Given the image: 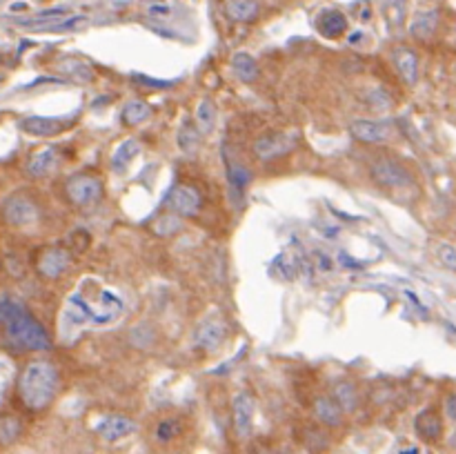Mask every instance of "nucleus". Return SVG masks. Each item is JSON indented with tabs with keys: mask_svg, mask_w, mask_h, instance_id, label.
Instances as JSON below:
<instances>
[{
	"mask_svg": "<svg viewBox=\"0 0 456 454\" xmlns=\"http://www.w3.org/2000/svg\"><path fill=\"white\" fill-rule=\"evenodd\" d=\"M123 312V299L116 296L112 289H96V292H89V289H78L74 292L67 303L63 312V325L65 330L71 328H83L87 323L94 325H107L120 316Z\"/></svg>",
	"mask_w": 456,
	"mask_h": 454,
	"instance_id": "nucleus-1",
	"label": "nucleus"
},
{
	"mask_svg": "<svg viewBox=\"0 0 456 454\" xmlns=\"http://www.w3.org/2000/svg\"><path fill=\"white\" fill-rule=\"evenodd\" d=\"M0 323L5 325L7 341L11 345H18V348H25V350L49 348V336L43 330V325L33 316H29L21 303L0 301Z\"/></svg>",
	"mask_w": 456,
	"mask_h": 454,
	"instance_id": "nucleus-2",
	"label": "nucleus"
},
{
	"mask_svg": "<svg viewBox=\"0 0 456 454\" xmlns=\"http://www.w3.org/2000/svg\"><path fill=\"white\" fill-rule=\"evenodd\" d=\"M58 390V372L47 361H33L18 378V394L31 410H41L51 403Z\"/></svg>",
	"mask_w": 456,
	"mask_h": 454,
	"instance_id": "nucleus-3",
	"label": "nucleus"
},
{
	"mask_svg": "<svg viewBox=\"0 0 456 454\" xmlns=\"http://www.w3.org/2000/svg\"><path fill=\"white\" fill-rule=\"evenodd\" d=\"M225 334H227V321L223 319L221 312H212L196 325L194 343L198 345L200 350H209L212 352L225 341Z\"/></svg>",
	"mask_w": 456,
	"mask_h": 454,
	"instance_id": "nucleus-4",
	"label": "nucleus"
},
{
	"mask_svg": "<svg viewBox=\"0 0 456 454\" xmlns=\"http://www.w3.org/2000/svg\"><path fill=\"white\" fill-rule=\"evenodd\" d=\"M65 192L71 203L85 207V205H94L103 196V183L91 174H76L67 180Z\"/></svg>",
	"mask_w": 456,
	"mask_h": 454,
	"instance_id": "nucleus-5",
	"label": "nucleus"
},
{
	"mask_svg": "<svg viewBox=\"0 0 456 454\" xmlns=\"http://www.w3.org/2000/svg\"><path fill=\"white\" fill-rule=\"evenodd\" d=\"M372 178L383 187H408L412 185L410 172L394 158H378L372 162Z\"/></svg>",
	"mask_w": 456,
	"mask_h": 454,
	"instance_id": "nucleus-6",
	"label": "nucleus"
},
{
	"mask_svg": "<svg viewBox=\"0 0 456 454\" xmlns=\"http://www.w3.org/2000/svg\"><path fill=\"white\" fill-rule=\"evenodd\" d=\"M3 214H5V221L9 225H29L36 221V216H38V210H36L33 201L23 194H16V196H9L5 205H3Z\"/></svg>",
	"mask_w": 456,
	"mask_h": 454,
	"instance_id": "nucleus-7",
	"label": "nucleus"
},
{
	"mask_svg": "<svg viewBox=\"0 0 456 454\" xmlns=\"http://www.w3.org/2000/svg\"><path fill=\"white\" fill-rule=\"evenodd\" d=\"M299 143V134L296 132H287V134H271L265 138H259L254 143V152H256L259 158L269 160L276 158L281 154H287L294 150V145Z\"/></svg>",
	"mask_w": 456,
	"mask_h": 454,
	"instance_id": "nucleus-8",
	"label": "nucleus"
},
{
	"mask_svg": "<svg viewBox=\"0 0 456 454\" xmlns=\"http://www.w3.org/2000/svg\"><path fill=\"white\" fill-rule=\"evenodd\" d=\"M96 434L105 441H120L125 437H130V434L136 430V423L132 419H127V416H118V414H109L103 416V419L96 423Z\"/></svg>",
	"mask_w": 456,
	"mask_h": 454,
	"instance_id": "nucleus-9",
	"label": "nucleus"
},
{
	"mask_svg": "<svg viewBox=\"0 0 456 454\" xmlns=\"http://www.w3.org/2000/svg\"><path fill=\"white\" fill-rule=\"evenodd\" d=\"M350 134L361 143H385L392 134L388 120H352Z\"/></svg>",
	"mask_w": 456,
	"mask_h": 454,
	"instance_id": "nucleus-10",
	"label": "nucleus"
},
{
	"mask_svg": "<svg viewBox=\"0 0 456 454\" xmlns=\"http://www.w3.org/2000/svg\"><path fill=\"white\" fill-rule=\"evenodd\" d=\"M170 210L180 214V216H194L200 205H203V198H200L198 190L192 185H178L174 187V192L170 194V201H167Z\"/></svg>",
	"mask_w": 456,
	"mask_h": 454,
	"instance_id": "nucleus-11",
	"label": "nucleus"
},
{
	"mask_svg": "<svg viewBox=\"0 0 456 454\" xmlns=\"http://www.w3.org/2000/svg\"><path fill=\"white\" fill-rule=\"evenodd\" d=\"M254 421V398L249 392H241L234 398V430L241 439L249 437Z\"/></svg>",
	"mask_w": 456,
	"mask_h": 454,
	"instance_id": "nucleus-12",
	"label": "nucleus"
},
{
	"mask_svg": "<svg viewBox=\"0 0 456 454\" xmlns=\"http://www.w3.org/2000/svg\"><path fill=\"white\" fill-rule=\"evenodd\" d=\"M67 120L65 118H56V116H27L21 127L23 132L31 134V136H53L61 134L65 130Z\"/></svg>",
	"mask_w": 456,
	"mask_h": 454,
	"instance_id": "nucleus-13",
	"label": "nucleus"
},
{
	"mask_svg": "<svg viewBox=\"0 0 456 454\" xmlns=\"http://www.w3.org/2000/svg\"><path fill=\"white\" fill-rule=\"evenodd\" d=\"M67 265H69V252L63 249V247L47 249V252H43V257L38 259V272L47 279L61 277L63 272L67 269Z\"/></svg>",
	"mask_w": 456,
	"mask_h": 454,
	"instance_id": "nucleus-14",
	"label": "nucleus"
},
{
	"mask_svg": "<svg viewBox=\"0 0 456 454\" xmlns=\"http://www.w3.org/2000/svg\"><path fill=\"white\" fill-rule=\"evenodd\" d=\"M394 65L398 69V76L403 78L408 85H416L418 81V58H416V53L412 49H405V47H400L394 51Z\"/></svg>",
	"mask_w": 456,
	"mask_h": 454,
	"instance_id": "nucleus-15",
	"label": "nucleus"
},
{
	"mask_svg": "<svg viewBox=\"0 0 456 454\" xmlns=\"http://www.w3.org/2000/svg\"><path fill=\"white\" fill-rule=\"evenodd\" d=\"M316 27L325 38H338V36L348 29V18H345L338 9H325L318 16Z\"/></svg>",
	"mask_w": 456,
	"mask_h": 454,
	"instance_id": "nucleus-16",
	"label": "nucleus"
},
{
	"mask_svg": "<svg viewBox=\"0 0 456 454\" xmlns=\"http://www.w3.org/2000/svg\"><path fill=\"white\" fill-rule=\"evenodd\" d=\"M414 428H416L418 437H421L423 441H436L441 437V432H443V423H441L439 414H436L434 410H423L421 414H418L416 421H414Z\"/></svg>",
	"mask_w": 456,
	"mask_h": 454,
	"instance_id": "nucleus-17",
	"label": "nucleus"
},
{
	"mask_svg": "<svg viewBox=\"0 0 456 454\" xmlns=\"http://www.w3.org/2000/svg\"><path fill=\"white\" fill-rule=\"evenodd\" d=\"M58 165V152L53 148H47L38 154H33L27 162V174L33 178H43L47 176L53 167Z\"/></svg>",
	"mask_w": 456,
	"mask_h": 454,
	"instance_id": "nucleus-18",
	"label": "nucleus"
},
{
	"mask_svg": "<svg viewBox=\"0 0 456 454\" xmlns=\"http://www.w3.org/2000/svg\"><path fill=\"white\" fill-rule=\"evenodd\" d=\"M436 25H439V11H436V9L418 11L414 16L412 25H410V33L418 41H428L430 36L436 31Z\"/></svg>",
	"mask_w": 456,
	"mask_h": 454,
	"instance_id": "nucleus-19",
	"label": "nucleus"
},
{
	"mask_svg": "<svg viewBox=\"0 0 456 454\" xmlns=\"http://www.w3.org/2000/svg\"><path fill=\"white\" fill-rule=\"evenodd\" d=\"M232 69H234L236 78H241L245 83L259 78V65L245 51H236L234 53V56H232Z\"/></svg>",
	"mask_w": 456,
	"mask_h": 454,
	"instance_id": "nucleus-20",
	"label": "nucleus"
},
{
	"mask_svg": "<svg viewBox=\"0 0 456 454\" xmlns=\"http://www.w3.org/2000/svg\"><path fill=\"white\" fill-rule=\"evenodd\" d=\"M176 143L185 154H196V150L200 148V130H198V127H194L190 120H185L180 125L178 134H176Z\"/></svg>",
	"mask_w": 456,
	"mask_h": 454,
	"instance_id": "nucleus-21",
	"label": "nucleus"
},
{
	"mask_svg": "<svg viewBox=\"0 0 456 454\" xmlns=\"http://www.w3.org/2000/svg\"><path fill=\"white\" fill-rule=\"evenodd\" d=\"M227 14H229V18H234V21H239V23H249L259 14V3L256 0H229Z\"/></svg>",
	"mask_w": 456,
	"mask_h": 454,
	"instance_id": "nucleus-22",
	"label": "nucleus"
},
{
	"mask_svg": "<svg viewBox=\"0 0 456 454\" xmlns=\"http://www.w3.org/2000/svg\"><path fill=\"white\" fill-rule=\"evenodd\" d=\"M314 410H316V416L323 423H327V425H338L341 423V412L343 410H341V406L334 401V398H330V396L316 398Z\"/></svg>",
	"mask_w": 456,
	"mask_h": 454,
	"instance_id": "nucleus-23",
	"label": "nucleus"
},
{
	"mask_svg": "<svg viewBox=\"0 0 456 454\" xmlns=\"http://www.w3.org/2000/svg\"><path fill=\"white\" fill-rule=\"evenodd\" d=\"M138 152H140L138 140H134V138L123 140V143L118 145V148H116L114 156H112V165H114V170H123L125 165H130V162L138 156Z\"/></svg>",
	"mask_w": 456,
	"mask_h": 454,
	"instance_id": "nucleus-24",
	"label": "nucleus"
},
{
	"mask_svg": "<svg viewBox=\"0 0 456 454\" xmlns=\"http://www.w3.org/2000/svg\"><path fill=\"white\" fill-rule=\"evenodd\" d=\"M152 116V107L142 100H132L123 107V120L127 125H140Z\"/></svg>",
	"mask_w": 456,
	"mask_h": 454,
	"instance_id": "nucleus-25",
	"label": "nucleus"
},
{
	"mask_svg": "<svg viewBox=\"0 0 456 454\" xmlns=\"http://www.w3.org/2000/svg\"><path fill=\"white\" fill-rule=\"evenodd\" d=\"M214 123H216V107L209 98H203L196 107V125H198L200 134L209 132L214 127Z\"/></svg>",
	"mask_w": 456,
	"mask_h": 454,
	"instance_id": "nucleus-26",
	"label": "nucleus"
},
{
	"mask_svg": "<svg viewBox=\"0 0 456 454\" xmlns=\"http://www.w3.org/2000/svg\"><path fill=\"white\" fill-rule=\"evenodd\" d=\"M227 180H229L232 194L239 198L245 192V185L249 183V172L241 165H227Z\"/></svg>",
	"mask_w": 456,
	"mask_h": 454,
	"instance_id": "nucleus-27",
	"label": "nucleus"
},
{
	"mask_svg": "<svg viewBox=\"0 0 456 454\" xmlns=\"http://www.w3.org/2000/svg\"><path fill=\"white\" fill-rule=\"evenodd\" d=\"M405 5H408V0H383V11H385V18L392 27L403 25Z\"/></svg>",
	"mask_w": 456,
	"mask_h": 454,
	"instance_id": "nucleus-28",
	"label": "nucleus"
},
{
	"mask_svg": "<svg viewBox=\"0 0 456 454\" xmlns=\"http://www.w3.org/2000/svg\"><path fill=\"white\" fill-rule=\"evenodd\" d=\"M334 401L341 406V410L356 408V390H354V386L348 383V381H345V383H338L334 388Z\"/></svg>",
	"mask_w": 456,
	"mask_h": 454,
	"instance_id": "nucleus-29",
	"label": "nucleus"
},
{
	"mask_svg": "<svg viewBox=\"0 0 456 454\" xmlns=\"http://www.w3.org/2000/svg\"><path fill=\"white\" fill-rule=\"evenodd\" d=\"M21 434V423L14 416H0V443L9 445L18 439Z\"/></svg>",
	"mask_w": 456,
	"mask_h": 454,
	"instance_id": "nucleus-30",
	"label": "nucleus"
},
{
	"mask_svg": "<svg viewBox=\"0 0 456 454\" xmlns=\"http://www.w3.org/2000/svg\"><path fill=\"white\" fill-rule=\"evenodd\" d=\"M63 69L67 71V76L76 78V81H91L94 78V69H91V65L85 61H67V63H63Z\"/></svg>",
	"mask_w": 456,
	"mask_h": 454,
	"instance_id": "nucleus-31",
	"label": "nucleus"
},
{
	"mask_svg": "<svg viewBox=\"0 0 456 454\" xmlns=\"http://www.w3.org/2000/svg\"><path fill=\"white\" fill-rule=\"evenodd\" d=\"M436 254H439V261H441L447 269L456 272V247H452V245H441Z\"/></svg>",
	"mask_w": 456,
	"mask_h": 454,
	"instance_id": "nucleus-32",
	"label": "nucleus"
},
{
	"mask_svg": "<svg viewBox=\"0 0 456 454\" xmlns=\"http://www.w3.org/2000/svg\"><path fill=\"white\" fill-rule=\"evenodd\" d=\"M180 430V425L176 423V421H162L160 425H158V430H156V434H158V439L160 441H170V439H174L176 437V432Z\"/></svg>",
	"mask_w": 456,
	"mask_h": 454,
	"instance_id": "nucleus-33",
	"label": "nucleus"
},
{
	"mask_svg": "<svg viewBox=\"0 0 456 454\" xmlns=\"http://www.w3.org/2000/svg\"><path fill=\"white\" fill-rule=\"evenodd\" d=\"M180 227V221L176 219V216H162V219L156 223V232L158 234H172Z\"/></svg>",
	"mask_w": 456,
	"mask_h": 454,
	"instance_id": "nucleus-34",
	"label": "nucleus"
},
{
	"mask_svg": "<svg viewBox=\"0 0 456 454\" xmlns=\"http://www.w3.org/2000/svg\"><path fill=\"white\" fill-rule=\"evenodd\" d=\"M78 25H87L85 16H74V18H69V21H63V23H58L56 29H71V27H78Z\"/></svg>",
	"mask_w": 456,
	"mask_h": 454,
	"instance_id": "nucleus-35",
	"label": "nucleus"
},
{
	"mask_svg": "<svg viewBox=\"0 0 456 454\" xmlns=\"http://www.w3.org/2000/svg\"><path fill=\"white\" fill-rule=\"evenodd\" d=\"M65 14V9H47V11H41L38 16H36V21H51V18H61Z\"/></svg>",
	"mask_w": 456,
	"mask_h": 454,
	"instance_id": "nucleus-36",
	"label": "nucleus"
},
{
	"mask_svg": "<svg viewBox=\"0 0 456 454\" xmlns=\"http://www.w3.org/2000/svg\"><path fill=\"white\" fill-rule=\"evenodd\" d=\"M445 410H447V416L452 421H456V396H450L447 403H445Z\"/></svg>",
	"mask_w": 456,
	"mask_h": 454,
	"instance_id": "nucleus-37",
	"label": "nucleus"
}]
</instances>
